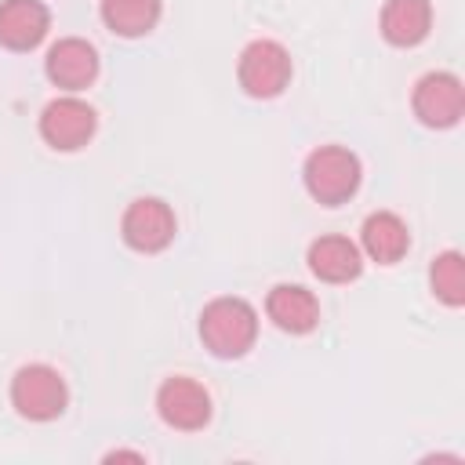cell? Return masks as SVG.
Here are the masks:
<instances>
[{
	"label": "cell",
	"instance_id": "1",
	"mask_svg": "<svg viewBox=\"0 0 465 465\" xmlns=\"http://www.w3.org/2000/svg\"><path fill=\"white\" fill-rule=\"evenodd\" d=\"M200 341L214 360H240L258 341V309L240 294L211 298L200 312Z\"/></svg>",
	"mask_w": 465,
	"mask_h": 465
},
{
	"label": "cell",
	"instance_id": "2",
	"mask_svg": "<svg viewBox=\"0 0 465 465\" xmlns=\"http://www.w3.org/2000/svg\"><path fill=\"white\" fill-rule=\"evenodd\" d=\"M302 182L316 203L338 207L356 196V189L363 182V163L349 145H320L305 156Z\"/></svg>",
	"mask_w": 465,
	"mask_h": 465
},
{
	"label": "cell",
	"instance_id": "3",
	"mask_svg": "<svg viewBox=\"0 0 465 465\" xmlns=\"http://www.w3.org/2000/svg\"><path fill=\"white\" fill-rule=\"evenodd\" d=\"M11 407L25 421H54L69 407V385L51 363H25L11 374Z\"/></svg>",
	"mask_w": 465,
	"mask_h": 465
},
{
	"label": "cell",
	"instance_id": "4",
	"mask_svg": "<svg viewBox=\"0 0 465 465\" xmlns=\"http://www.w3.org/2000/svg\"><path fill=\"white\" fill-rule=\"evenodd\" d=\"M294 76V62H291V51L272 40V36H258L251 40L240 58H236V84L243 87V94L251 98H276L287 91Z\"/></svg>",
	"mask_w": 465,
	"mask_h": 465
},
{
	"label": "cell",
	"instance_id": "5",
	"mask_svg": "<svg viewBox=\"0 0 465 465\" xmlns=\"http://www.w3.org/2000/svg\"><path fill=\"white\" fill-rule=\"evenodd\" d=\"M178 218L167 200L160 196H138L120 214V240L138 254H160L174 243Z\"/></svg>",
	"mask_w": 465,
	"mask_h": 465
},
{
	"label": "cell",
	"instance_id": "6",
	"mask_svg": "<svg viewBox=\"0 0 465 465\" xmlns=\"http://www.w3.org/2000/svg\"><path fill=\"white\" fill-rule=\"evenodd\" d=\"M411 109H414L418 124H425L432 131L458 127V120L465 116V84H461V76L447 73V69H432V73L418 76L414 91H411Z\"/></svg>",
	"mask_w": 465,
	"mask_h": 465
},
{
	"label": "cell",
	"instance_id": "7",
	"mask_svg": "<svg viewBox=\"0 0 465 465\" xmlns=\"http://www.w3.org/2000/svg\"><path fill=\"white\" fill-rule=\"evenodd\" d=\"M36 127H40V138L54 153H76L94 138L98 113H94V105H87L76 94H58L40 109Z\"/></svg>",
	"mask_w": 465,
	"mask_h": 465
},
{
	"label": "cell",
	"instance_id": "8",
	"mask_svg": "<svg viewBox=\"0 0 465 465\" xmlns=\"http://www.w3.org/2000/svg\"><path fill=\"white\" fill-rule=\"evenodd\" d=\"M156 414L174 432H200L211 421L214 403H211V392L196 378L174 374V378H163L156 389Z\"/></svg>",
	"mask_w": 465,
	"mask_h": 465
},
{
	"label": "cell",
	"instance_id": "9",
	"mask_svg": "<svg viewBox=\"0 0 465 465\" xmlns=\"http://www.w3.org/2000/svg\"><path fill=\"white\" fill-rule=\"evenodd\" d=\"M98 69H102L98 51H94V44L84 40V36H58V40L47 47V54H44V73H47V80H51L54 87L69 91V94L91 87V84L98 80Z\"/></svg>",
	"mask_w": 465,
	"mask_h": 465
},
{
	"label": "cell",
	"instance_id": "10",
	"mask_svg": "<svg viewBox=\"0 0 465 465\" xmlns=\"http://www.w3.org/2000/svg\"><path fill=\"white\" fill-rule=\"evenodd\" d=\"M305 265H309V272L320 283H352L363 272V251H360L356 240L338 236V232H327V236H316L309 243Z\"/></svg>",
	"mask_w": 465,
	"mask_h": 465
},
{
	"label": "cell",
	"instance_id": "11",
	"mask_svg": "<svg viewBox=\"0 0 465 465\" xmlns=\"http://www.w3.org/2000/svg\"><path fill=\"white\" fill-rule=\"evenodd\" d=\"M51 33V7L44 0H0V47L33 51Z\"/></svg>",
	"mask_w": 465,
	"mask_h": 465
},
{
	"label": "cell",
	"instance_id": "12",
	"mask_svg": "<svg viewBox=\"0 0 465 465\" xmlns=\"http://www.w3.org/2000/svg\"><path fill=\"white\" fill-rule=\"evenodd\" d=\"M265 316L283 334H309L320 327V298L302 283H276L265 294Z\"/></svg>",
	"mask_w": 465,
	"mask_h": 465
},
{
	"label": "cell",
	"instance_id": "13",
	"mask_svg": "<svg viewBox=\"0 0 465 465\" xmlns=\"http://www.w3.org/2000/svg\"><path fill=\"white\" fill-rule=\"evenodd\" d=\"M360 251L378 265H396L411 251V229L396 211H371L360 225Z\"/></svg>",
	"mask_w": 465,
	"mask_h": 465
},
{
	"label": "cell",
	"instance_id": "14",
	"mask_svg": "<svg viewBox=\"0 0 465 465\" xmlns=\"http://www.w3.org/2000/svg\"><path fill=\"white\" fill-rule=\"evenodd\" d=\"M378 29L392 47H418L432 33V0H385Z\"/></svg>",
	"mask_w": 465,
	"mask_h": 465
},
{
	"label": "cell",
	"instance_id": "15",
	"mask_svg": "<svg viewBox=\"0 0 465 465\" xmlns=\"http://www.w3.org/2000/svg\"><path fill=\"white\" fill-rule=\"evenodd\" d=\"M102 25L124 40H138L156 29L163 15V0H98Z\"/></svg>",
	"mask_w": 465,
	"mask_h": 465
},
{
	"label": "cell",
	"instance_id": "16",
	"mask_svg": "<svg viewBox=\"0 0 465 465\" xmlns=\"http://www.w3.org/2000/svg\"><path fill=\"white\" fill-rule=\"evenodd\" d=\"M429 291L436 302H443L447 309H461L465 305V258L461 251H440L429 265Z\"/></svg>",
	"mask_w": 465,
	"mask_h": 465
},
{
	"label": "cell",
	"instance_id": "17",
	"mask_svg": "<svg viewBox=\"0 0 465 465\" xmlns=\"http://www.w3.org/2000/svg\"><path fill=\"white\" fill-rule=\"evenodd\" d=\"M102 461H138V465H145V454L142 450H109Z\"/></svg>",
	"mask_w": 465,
	"mask_h": 465
}]
</instances>
